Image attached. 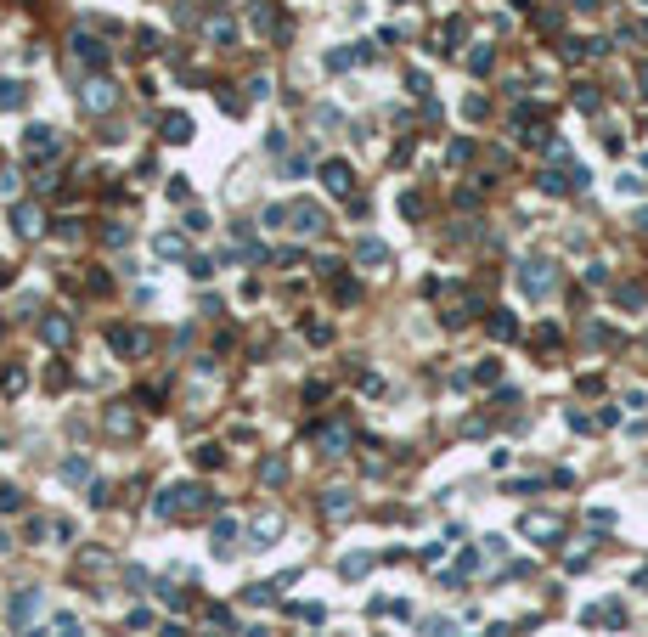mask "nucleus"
<instances>
[{"instance_id":"obj_10","label":"nucleus","mask_w":648,"mask_h":637,"mask_svg":"<svg viewBox=\"0 0 648 637\" xmlns=\"http://www.w3.org/2000/svg\"><path fill=\"white\" fill-rule=\"evenodd\" d=\"M259 479H265V485H282V479H288V457H265V463H259Z\"/></svg>"},{"instance_id":"obj_20","label":"nucleus","mask_w":648,"mask_h":637,"mask_svg":"<svg viewBox=\"0 0 648 637\" xmlns=\"http://www.w3.org/2000/svg\"><path fill=\"white\" fill-rule=\"evenodd\" d=\"M51 637H80V621H68V615H63V621L51 626Z\"/></svg>"},{"instance_id":"obj_19","label":"nucleus","mask_w":648,"mask_h":637,"mask_svg":"<svg viewBox=\"0 0 648 637\" xmlns=\"http://www.w3.org/2000/svg\"><path fill=\"white\" fill-rule=\"evenodd\" d=\"M90 474V463H85V457H74V463H63V479H85Z\"/></svg>"},{"instance_id":"obj_9","label":"nucleus","mask_w":648,"mask_h":637,"mask_svg":"<svg viewBox=\"0 0 648 637\" xmlns=\"http://www.w3.org/2000/svg\"><path fill=\"white\" fill-rule=\"evenodd\" d=\"M163 136H169V141H192V119H186V113H169V119H163Z\"/></svg>"},{"instance_id":"obj_21","label":"nucleus","mask_w":648,"mask_h":637,"mask_svg":"<svg viewBox=\"0 0 648 637\" xmlns=\"http://www.w3.org/2000/svg\"><path fill=\"white\" fill-rule=\"evenodd\" d=\"M0 508H6V513H11V508H23V496H17V491H11V485H0Z\"/></svg>"},{"instance_id":"obj_5","label":"nucleus","mask_w":648,"mask_h":637,"mask_svg":"<svg viewBox=\"0 0 648 637\" xmlns=\"http://www.w3.org/2000/svg\"><path fill=\"white\" fill-rule=\"evenodd\" d=\"M293 232L316 237V232H322V209H316V203H293Z\"/></svg>"},{"instance_id":"obj_16","label":"nucleus","mask_w":648,"mask_h":637,"mask_svg":"<svg viewBox=\"0 0 648 637\" xmlns=\"http://www.w3.org/2000/svg\"><path fill=\"white\" fill-rule=\"evenodd\" d=\"M490 333H496V338H513V316H507V311H496V316H490Z\"/></svg>"},{"instance_id":"obj_11","label":"nucleus","mask_w":648,"mask_h":637,"mask_svg":"<svg viewBox=\"0 0 648 637\" xmlns=\"http://www.w3.org/2000/svg\"><path fill=\"white\" fill-rule=\"evenodd\" d=\"M74 51H80L85 63H107V51H102V46H96L90 34H80V40H74Z\"/></svg>"},{"instance_id":"obj_18","label":"nucleus","mask_w":648,"mask_h":637,"mask_svg":"<svg viewBox=\"0 0 648 637\" xmlns=\"http://www.w3.org/2000/svg\"><path fill=\"white\" fill-rule=\"evenodd\" d=\"M17 102H23V85L6 80V85H0V107H17Z\"/></svg>"},{"instance_id":"obj_8","label":"nucleus","mask_w":648,"mask_h":637,"mask_svg":"<svg viewBox=\"0 0 648 637\" xmlns=\"http://www.w3.org/2000/svg\"><path fill=\"white\" fill-rule=\"evenodd\" d=\"M68 333H74L68 316H45V321H40V338H45V344H68Z\"/></svg>"},{"instance_id":"obj_13","label":"nucleus","mask_w":648,"mask_h":637,"mask_svg":"<svg viewBox=\"0 0 648 637\" xmlns=\"http://www.w3.org/2000/svg\"><path fill=\"white\" fill-rule=\"evenodd\" d=\"M615 299H620V305H626V311H637V305H643L648 294H643V282H626V288H620V294H615Z\"/></svg>"},{"instance_id":"obj_17","label":"nucleus","mask_w":648,"mask_h":637,"mask_svg":"<svg viewBox=\"0 0 648 637\" xmlns=\"http://www.w3.org/2000/svg\"><path fill=\"white\" fill-rule=\"evenodd\" d=\"M226 547H232V519H220V525H215V553H226Z\"/></svg>"},{"instance_id":"obj_2","label":"nucleus","mask_w":648,"mask_h":637,"mask_svg":"<svg viewBox=\"0 0 648 637\" xmlns=\"http://www.w3.org/2000/svg\"><path fill=\"white\" fill-rule=\"evenodd\" d=\"M107 344H113L119 355H141V350H147V333H136V327H113Z\"/></svg>"},{"instance_id":"obj_15","label":"nucleus","mask_w":648,"mask_h":637,"mask_svg":"<svg viewBox=\"0 0 648 637\" xmlns=\"http://www.w3.org/2000/svg\"><path fill=\"white\" fill-rule=\"evenodd\" d=\"M276 530H282V519H276V513H265V519L254 525V542H259V536H276ZM259 547H265V542H259Z\"/></svg>"},{"instance_id":"obj_4","label":"nucleus","mask_w":648,"mask_h":637,"mask_svg":"<svg viewBox=\"0 0 648 637\" xmlns=\"http://www.w3.org/2000/svg\"><path fill=\"white\" fill-rule=\"evenodd\" d=\"M23 147H28V159H51V153H57V136H51V130H45V124H34V130H28V141H23Z\"/></svg>"},{"instance_id":"obj_6","label":"nucleus","mask_w":648,"mask_h":637,"mask_svg":"<svg viewBox=\"0 0 648 637\" xmlns=\"http://www.w3.org/2000/svg\"><path fill=\"white\" fill-rule=\"evenodd\" d=\"M85 107H90V113H107V107H113V85H107V80H90V85H85Z\"/></svg>"},{"instance_id":"obj_14","label":"nucleus","mask_w":648,"mask_h":637,"mask_svg":"<svg viewBox=\"0 0 648 637\" xmlns=\"http://www.w3.org/2000/svg\"><path fill=\"white\" fill-rule=\"evenodd\" d=\"M361 259H367V265H384V259H389V248H384V242H361Z\"/></svg>"},{"instance_id":"obj_12","label":"nucleus","mask_w":648,"mask_h":637,"mask_svg":"<svg viewBox=\"0 0 648 637\" xmlns=\"http://www.w3.org/2000/svg\"><path fill=\"white\" fill-rule=\"evenodd\" d=\"M34 604H40V592H17V604H11V621H28V615H34Z\"/></svg>"},{"instance_id":"obj_7","label":"nucleus","mask_w":648,"mask_h":637,"mask_svg":"<svg viewBox=\"0 0 648 637\" xmlns=\"http://www.w3.org/2000/svg\"><path fill=\"white\" fill-rule=\"evenodd\" d=\"M11 220H17V232H23V237H40V232H45V215H40L34 203H23V209H17Z\"/></svg>"},{"instance_id":"obj_3","label":"nucleus","mask_w":648,"mask_h":637,"mask_svg":"<svg viewBox=\"0 0 648 637\" xmlns=\"http://www.w3.org/2000/svg\"><path fill=\"white\" fill-rule=\"evenodd\" d=\"M519 282H524V294H536V299H541V294H553V265H524V277H519Z\"/></svg>"},{"instance_id":"obj_1","label":"nucleus","mask_w":648,"mask_h":637,"mask_svg":"<svg viewBox=\"0 0 648 637\" xmlns=\"http://www.w3.org/2000/svg\"><path fill=\"white\" fill-rule=\"evenodd\" d=\"M322 181H327V192H338V198L355 186V175H350V164H344V159H327L322 164Z\"/></svg>"}]
</instances>
